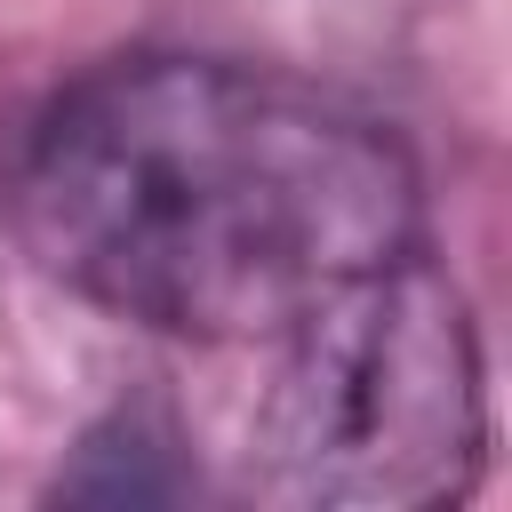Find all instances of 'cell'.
I'll return each instance as SVG.
<instances>
[{
  "mask_svg": "<svg viewBox=\"0 0 512 512\" xmlns=\"http://www.w3.org/2000/svg\"><path fill=\"white\" fill-rule=\"evenodd\" d=\"M256 400V488L328 512H416L464 496L488 448L480 344L456 280L416 248L272 336Z\"/></svg>",
  "mask_w": 512,
  "mask_h": 512,
  "instance_id": "2",
  "label": "cell"
},
{
  "mask_svg": "<svg viewBox=\"0 0 512 512\" xmlns=\"http://www.w3.org/2000/svg\"><path fill=\"white\" fill-rule=\"evenodd\" d=\"M8 224L48 280L136 328L272 344L408 256L424 192L408 144L320 80L128 56L40 112Z\"/></svg>",
  "mask_w": 512,
  "mask_h": 512,
  "instance_id": "1",
  "label": "cell"
}]
</instances>
